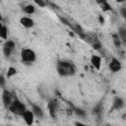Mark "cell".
Returning <instances> with one entry per match:
<instances>
[{
    "label": "cell",
    "mask_w": 126,
    "mask_h": 126,
    "mask_svg": "<svg viewBox=\"0 0 126 126\" xmlns=\"http://www.w3.org/2000/svg\"><path fill=\"white\" fill-rule=\"evenodd\" d=\"M56 71L61 77H70L76 73L74 65L66 61H59L56 65Z\"/></svg>",
    "instance_id": "obj_1"
},
{
    "label": "cell",
    "mask_w": 126,
    "mask_h": 126,
    "mask_svg": "<svg viewBox=\"0 0 126 126\" xmlns=\"http://www.w3.org/2000/svg\"><path fill=\"white\" fill-rule=\"evenodd\" d=\"M21 60L24 64H32L36 60V54L31 48H23L21 50Z\"/></svg>",
    "instance_id": "obj_2"
},
{
    "label": "cell",
    "mask_w": 126,
    "mask_h": 126,
    "mask_svg": "<svg viewBox=\"0 0 126 126\" xmlns=\"http://www.w3.org/2000/svg\"><path fill=\"white\" fill-rule=\"evenodd\" d=\"M8 109H9L12 113L22 116L23 113L25 112V110H26L27 108H26V105H25L21 100H19L18 98H15V99L13 100V102L11 103V105L9 106Z\"/></svg>",
    "instance_id": "obj_3"
},
{
    "label": "cell",
    "mask_w": 126,
    "mask_h": 126,
    "mask_svg": "<svg viewBox=\"0 0 126 126\" xmlns=\"http://www.w3.org/2000/svg\"><path fill=\"white\" fill-rule=\"evenodd\" d=\"M13 94L10 91L8 90H3L2 92V102L5 108H9V106L11 105V103L13 102Z\"/></svg>",
    "instance_id": "obj_4"
},
{
    "label": "cell",
    "mask_w": 126,
    "mask_h": 126,
    "mask_svg": "<svg viewBox=\"0 0 126 126\" xmlns=\"http://www.w3.org/2000/svg\"><path fill=\"white\" fill-rule=\"evenodd\" d=\"M108 68L112 73H118L122 69V64H121L119 59H117L115 57H112L109 64H108Z\"/></svg>",
    "instance_id": "obj_5"
},
{
    "label": "cell",
    "mask_w": 126,
    "mask_h": 126,
    "mask_svg": "<svg viewBox=\"0 0 126 126\" xmlns=\"http://www.w3.org/2000/svg\"><path fill=\"white\" fill-rule=\"evenodd\" d=\"M22 117H23V119H24V121H25V123L27 125H32L33 123V121H34V117L35 116H34V114H33L32 109L31 110L30 109H26L25 112L23 113Z\"/></svg>",
    "instance_id": "obj_6"
},
{
    "label": "cell",
    "mask_w": 126,
    "mask_h": 126,
    "mask_svg": "<svg viewBox=\"0 0 126 126\" xmlns=\"http://www.w3.org/2000/svg\"><path fill=\"white\" fill-rule=\"evenodd\" d=\"M90 62L92 64V66L95 69V70H100L101 68V57L96 55V54H93L91 56V59H90Z\"/></svg>",
    "instance_id": "obj_7"
},
{
    "label": "cell",
    "mask_w": 126,
    "mask_h": 126,
    "mask_svg": "<svg viewBox=\"0 0 126 126\" xmlns=\"http://www.w3.org/2000/svg\"><path fill=\"white\" fill-rule=\"evenodd\" d=\"M20 24L26 29H32L34 27V21L32 18L27 17V16H24L20 19Z\"/></svg>",
    "instance_id": "obj_8"
},
{
    "label": "cell",
    "mask_w": 126,
    "mask_h": 126,
    "mask_svg": "<svg viewBox=\"0 0 126 126\" xmlns=\"http://www.w3.org/2000/svg\"><path fill=\"white\" fill-rule=\"evenodd\" d=\"M71 29H72L73 32H74L76 34H78L82 39H86V33H85L83 28H82L79 24H74V25H72V26H71Z\"/></svg>",
    "instance_id": "obj_9"
},
{
    "label": "cell",
    "mask_w": 126,
    "mask_h": 126,
    "mask_svg": "<svg viewBox=\"0 0 126 126\" xmlns=\"http://www.w3.org/2000/svg\"><path fill=\"white\" fill-rule=\"evenodd\" d=\"M124 105H125V101L120 96H116L112 102V108L115 110H120L121 108L124 107Z\"/></svg>",
    "instance_id": "obj_10"
},
{
    "label": "cell",
    "mask_w": 126,
    "mask_h": 126,
    "mask_svg": "<svg viewBox=\"0 0 126 126\" xmlns=\"http://www.w3.org/2000/svg\"><path fill=\"white\" fill-rule=\"evenodd\" d=\"M32 112L36 118H42L44 115L42 108L37 104H32Z\"/></svg>",
    "instance_id": "obj_11"
},
{
    "label": "cell",
    "mask_w": 126,
    "mask_h": 126,
    "mask_svg": "<svg viewBox=\"0 0 126 126\" xmlns=\"http://www.w3.org/2000/svg\"><path fill=\"white\" fill-rule=\"evenodd\" d=\"M23 12L27 15H32L35 13V6L32 4H28L23 7Z\"/></svg>",
    "instance_id": "obj_12"
},
{
    "label": "cell",
    "mask_w": 126,
    "mask_h": 126,
    "mask_svg": "<svg viewBox=\"0 0 126 126\" xmlns=\"http://www.w3.org/2000/svg\"><path fill=\"white\" fill-rule=\"evenodd\" d=\"M47 108H48V111H49L50 116H51L52 118H54V117L56 116V108H57L56 103H55L54 101H50V102L48 103V105H47Z\"/></svg>",
    "instance_id": "obj_13"
},
{
    "label": "cell",
    "mask_w": 126,
    "mask_h": 126,
    "mask_svg": "<svg viewBox=\"0 0 126 126\" xmlns=\"http://www.w3.org/2000/svg\"><path fill=\"white\" fill-rule=\"evenodd\" d=\"M8 33H9V31H8V28L5 26V25H1V28H0V37L2 39H6L8 38Z\"/></svg>",
    "instance_id": "obj_14"
},
{
    "label": "cell",
    "mask_w": 126,
    "mask_h": 126,
    "mask_svg": "<svg viewBox=\"0 0 126 126\" xmlns=\"http://www.w3.org/2000/svg\"><path fill=\"white\" fill-rule=\"evenodd\" d=\"M112 41L114 43V45L116 47H120L121 46V43H122V40L120 38V36L118 35V33H112Z\"/></svg>",
    "instance_id": "obj_15"
},
{
    "label": "cell",
    "mask_w": 126,
    "mask_h": 126,
    "mask_svg": "<svg viewBox=\"0 0 126 126\" xmlns=\"http://www.w3.org/2000/svg\"><path fill=\"white\" fill-rule=\"evenodd\" d=\"M33 2H34L35 5H37L40 8H45L49 5L48 0H33Z\"/></svg>",
    "instance_id": "obj_16"
},
{
    "label": "cell",
    "mask_w": 126,
    "mask_h": 126,
    "mask_svg": "<svg viewBox=\"0 0 126 126\" xmlns=\"http://www.w3.org/2000/svg\"><path fill=\"white\" fill-rule=\"evenodd\" d=\"M117 33H118V35L120 36L121 40H126V28L120 27V28L118 29Z\"/></svg>",
    "instance_id": "obj_17"
},
{
    "label": "cell",
    "mask_w": 126,
    "mask_h": 126,
    "mask_svg": "<svg viewBox=\"0 0 126 126\" xmlns=\"http://www.w3.org/2000/svg\"><path fill=\"white\" fill-rule=\"evenodd\" d=\"M16 74H17V69L11 66V67L8 68L7 73H6V76H7V78H12V77L15 76Z\"/></svg>",
    "instance_id": "obj_18"
},
{
    "label": "cell",
    "mask_w": 126,
    "mask_h": 126,
    "mask_svg": "<svg viewBox=\"0 0 126 126\" xmlns=\"http://www.w3.org/2000/svg\"><path fill=\"white\" fill-rule=\"evenodd\" d=\"M4 46H6V47H8V48H10V49H12V50H14L15 49V47H16V44H15V42L13 41V40H6V42L4 43Z\"/></svg>",
    "instance_id": "obj_19"
},
{
    "label": "cell",
    "mask_w": 126,
    "mask_h": 126,
    "mask_svg": "<svg viewBox=\"0 0 126 126\" xmlns=\"http://www.w3.org/2000/svg\"><path fill=\"white\" fill-rule=\"evenodd\" d=\"M99 6L101 7V9H102V11H103V12L111 11V6L108 4V2H105V3H101V4H99Z\"/></svg>",
    "instance_id": "obj_20"
},
{
    "label": "cell",
    "mask_w": 126,
    "mask_h": 126,
    "mask_svg": "<svg viewBox=\"0 0 126 126\" xmlns=\"http://www.w3.org/2000/svg\"><path fill=\"white\" fill-rule=\"evenodd\" d=\"M75 113L79 116V117H85L86 116V111L85 110H83V109H81V108H75Z\"/></svg>",
    "instance_id": "obj_21"
},
{
    "label": "cell",
    "mask_w": 126,
    "mask_h": 126,
    "mask_svg": "<svg viewBox=\"0 0 126 126\" xmlns=\"http://www.w3.org/2000/svg\"><path fill=\"white\" fill-rule=\"evenodd\" d=\"M12 52H13L12 49H10V48H8V47H6V46L3 45V53H4V55H5L6 57H9Z\"/></svg>",
    "instance_id": "obj_22"
},
{
    "label": "cell",
    "mask_w": 126,
    "mask_h": 126,
    "mask_svg": "<svg viewBox=\"0 0 126 126\" xmlns=\"http://www.w3.org/2000/svg\"><path fill=\"white\" fill-rule=\"evenodd\" d=\"M119 13H120V15H121L122 18L126 19V6L121 7V8L119 9Z\"/></svg>",
    "instance_id": "obj_23"
},
{
    "label": "cell",
    "mask_w": 126,
    "mask_h": 126,
    "mask_svg": "<svg viewBox=\"0 0 126 126\" xmlns=\"http://www.w3.org/2000/svg\"><path fill=\"white\" fill-rule=\"evenodd\" d=\"M93 112H94V114H97V115L100 114V113H101V107H100L99 105H96V106L94 108V111H93Z\"/></svg>",
    "instance_id": "obj_24"
},
{
    "label": "cell",
    "mask_w": 126,
    "mask_h": 126,
    "mask_svg": "<svg viewBox=\"0 0 126 126\" xmlns=\"http://www.w3.org/2000/svg\"><path fill=\"white\" fill-rule=\"evenodd\" d=\"M5 83H6V80H5L4 76L1 75L0 76V86H1V88H4L5 87Z\"/></svg>",
    "instance_id": "obj_25"
},
{
    "label": "cell",
    "mask_w": 126,
    "mask_h": 126,
    "mask_svg": "<svg viewBox=\"0 0 126 126\" xmlns=\"http://www.w3.org/2000/svg\"><path fill=\"white\" fill-rule=\"evenodd\" d=\"M97 1V3L98 4H101V3H105V2H107V0H96Z\"/></svg>",
    "instance_id": "obj_26"
},
{
    "label": "cell",
    "mask_w": 126,
    "mask_h": 126,
    "mask_svg": "<svg viewBox=\"0 0 126 126\" xmlns=\"http://www.w3.org/2000/svg\"><path fill=\"white\" fill-rule=\"evenodd\" d=\"M99 22H100L101 24H103V22H104V20H103V18H101L100 16H99Z\"/></svg>",
    "instance_id": "obj_27"
},
{
    "label": "cell",
    "mask_w": 126,
    "mask_h": 126,
    "mask_svg": "<svg viewBox=\"0 0 126 126\" xmlns=\"http://www.w3.org/2000/svg\"><path fill=\"white\" fill-rule=\"evenodd\" d=\"M117 3H124L125 2V0H115Z\"/></svg>",
    "instance_id": "obj_28"
}]
</instances>
